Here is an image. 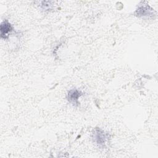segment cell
I'll list each match as a JSON object with an SVG mask.
<instances>
[{
	"mask_svg": "<svg viewBox=\"0 0 158 158\" xmlns=\"http://www.w3.org/2000/svg\"><path fill=\"white\" fill-rule=\"evenodd\" d=\"M40 4V7L43 9V10H50L52 8V3L53 2L52 1H40L38 2Z\"/></svg>",
	"mask_w": 158,
	"mask_h": 158,
	"instance_id": "5b68a950",
	"label": "cell"
},
{
	"mask_svg": "<svg viewBox=\"0 0 158 158\" xmlns=\"http://www.w3.org/2000/svg\"><path fill=\"white\" fill-rule=\"evenodd\" d=\"M83 93L81 91L78 90L77 89H70L67 93V99L68 101L75 106H77L79 104L78 99L82 96Z\"/></svg>",
	"mask_w": 158,
	"mask_h": 158,
	"instance_id": "3957f363",
	"label": "cell"
},
{
	"mask_svg": "<svg viewBox=\"0 0 158 158\" xmlns=\"http://www.w3.org/2000/svg\"><path fill=\"white\" fill-rule=\"evenodd\" d=\"M92 136L94 142L98 145V146L101 148L106 147L109 139V135L108 133H106L101 128H96L93 130Z\"/></svg>",
	"mask_w": 158,
	"mask_h": 158,
	"instance_id": "7a4b0ae2",
	"label": "cell"
},
{
	"mask_svg": "<svg viewBox=\"0 0 158 158\" xmlns=\"http://www.w3.org/2000/svg\"><path fill=\"white\" fill-rule=\"evenodd\" d=\"M14 28L12 25L6 20L3 21L0 27L1 37L2 39H7L9 35L13 31Z\"/></svg>",
	"mask_w": 158,
	"mask_h": 158,
	"instance_id": "277c9868",
	"label": "cell"
},
{
	"mask_svg": "<svg viewBox=\"0 0 158 158\" xmlns=\"http://www.w3.org/2000/svg\"><path fill=\"white\" fill-rule=\"evenodd\" d=\"M135 14L138 17L154 19L156 15V12L146 2L144 1L138 5Z\"/></svg>",
	"mask_w": 158,
	"mask_h": 158,
	"instance_id": "6da1fadb",
	"label": "cell"
}]
</instances>
